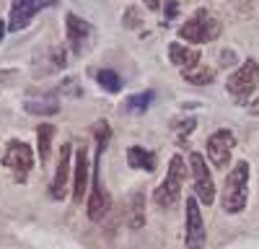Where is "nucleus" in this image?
I'll use <instances>...</instances> for the list:
<instances>
[{"label":"nucleus","instance_id":"18","mask_svg":"<svg viewBox=\"0 0 259 249\" xmlns=\"http://www.w3.org/2000/svg\"><path fill=\"white\" fill-rule=\"evenodd\" d=\"M26 112L29 114H41V117H52L60 112V104L55 99H47V101H26Z\"/></svg>","mask_w":259,"mask_h":249},{"label":"nucleus","instance_id":"14","mask_svg":"<svg viewBox=\"0 0 259 249\" xmlns=\"http://www.w3.org/2000/svg\"><path fill=\"white\" fill-rule=\"evenodd\" d=\"M65 29H68V42L73 45V52H80L85 36L91 34V26L85 24L83 18H78L75 13H68L65 16Z\"/></svg>","mask_w":259,"mask_h":249},{"label":"nucleus","instance_id":"12","mask_svg":"<svg viewBox=\"0 0 259 249\" xmlns=\"http://www.w3.org/2000/svg\"><path fill=\"white\" fill-rule=\"evenodd\" d=\"M168 57L177 68L182 70H189V68H197L200 62V50L197 47H187V45H179V42H171L168 45Z\"/></svg>","mask_w":259,"mask_h":249},{"label":"nucleus","instance_id":"13","mask_svg":"<svg viewBox=\"0 0 259 249\" xmlns=\"http://www.w3.org/2000/svg\"><path fill=\"white\" fill-rule=\"evenodd\" d=\"M39 11V3L36 0H13V8H11V24L8 29L11 31H21L29 21L31 16Z\"/></svg>","mask_w":259,"mask_h":249},{"label":"nucleus","instance_id":"3","mask_svg":"<svg viewBox=\"0 0 259 249\" xmlns=\"http://www.w3.org/2000/svg\"><path fill=\"white\" fill-rule=\"evenodd\" d=\"M0 161H3V166L13 174L16 182H26L31 169H34V153H31V148L24 140H11L6 145L3 158H0Z\"/></svg>","mask_w":259,"mask_h":249},{"label":"nucleus","instance_id":"16","mask_svg":"<svg viewBox=\"0 0 259 249\" xmlns=\"http://www.w3.org/2000/svg\"><path fill=\"white\" fill-rule=\"evenodd\" d=\"M52 138H55V124L41 122L36 128V151H39V161L47 163L50 153H52Z\"/></svg>","mask_w":259,"mask_h":249},{"label":"nucleus","instance_id":"5","mask_svg":"<svg viewBox=\"0 0 259 249\" xmlns=\"http://www.w3.org/2000/svg\"><path fill=\"white\" fill-rule=\"evenodd\" d=\"M221 34V21H215L212 16H207V11H197L194 18H189L187 24L179 29V36L187 39V42H212L215 36Z\"/></svg>","mask_w":259,"mask_h":249},{"label":"nucleus","instance_id":"26","mask_svg":"<svg viewBox=\"0 0 259 249\" xmlns=\"http://www.w3.org/2000/svg\"><path fill=\"white\" fill-rule=\"evenodd\" d=\"M143 3H145V6L150 8V11H158V6H161L158 0H143Z\"/></svg>","mask_w":259,"mask_h":249},{"label":"nucleus","instance_id":"21","mask_svg":"<svg viewBox=\"0 0 259 249\" xmlns=\"http://www.w3.org/2000/svg\"><path fill=\"white\" fill-rule=\"evenodd\" d=\"M60 94H68V96H80L78 80H75V78H65V80H62V86H60Z\"/></svg>","mask_w":259,"mask_h":249},{"label":"nucleus","instance_id":"15","mask_svg":"<svg viewBox=\"0 0 259 249\" xmlns=\"http://www.w3.org/2000/svg\"><path fill=\"white\" fill-rule=\"evenodd\" d=\"M127 163L133 169H140V172H153L156 169V153H150L140 145H130L127 148Z\"/></svg>","mask_w":259,"mask_h":249},{"label":"nucleus","instance_id":"10","mask_svg":"<svg viewBox=\"0 0 259 249\" xmlns=\"http://www.w3.org/2000/svg\"><path fill=\"white\" fill-rule=\"evenodd\" d=\"M236 145V138L231 130H215L210 138H207V158L212 161V166L218 169H226L231 163V151Z\"/></svg>","mask_w":259,"mask_h":249},{"label":"nucleus","instance_id":"27","mask_svg":"<svg viewBox=\"0 0 259 249\" xmlns=\"http://www.w3.org/2000/svg\"><path fill=\"white\" fill-rule=\"evenodd\" d=\"M6 29H8V26H6V21L0 18V42H3V36H6Z\"/></svg>","mask_w":259,"mask_h":249},{"label":"nucleus","instance_id":"25","mask_svg":"<svg viewBox=\"0 0 259 249\" xmlns=\"http://www.w3.org/2000/svg\"><path fill=\"white\" fill-rule=\"evenodd\" d=\"M194 124H197L194 119H187V122H177V130H182V133H192V130H194Z\"/></svg>","mask_w":259,"mask_h":249},{"label":"nucleus","instance_id":"17","mask_svg":"<svg viewBox=\"0 0 259 249\" xmlns=\"http://www.w3.org/2000/svg\"><path fill=\"white\" fill-rule=\"evenodd\" d=\"M182 75H184V80L187 83H194V86H207V83L215 78V73L210 70V68H189V70H182Z\"/></svg>","mask_w":259,"mask_h":249},{"label":"nucleus","instance_id":"20","mask_svg":"<svg viewBox=\"0 0 259 249\" xmlns=\"http://www.w3.org/2000/svg\"><path fill=\"white\" fill-rule=\"evenodd\" d=\"M150 101H153V91H145V94H138V96H130V99H127V109H130V112H135V114H140V112H145V109L150 107Z\"/></svg>","mask_w":259,"mask_h":249},{"label":"nucleus","instance_id":"7","mask_svg":"<svg viewBox=\"0 0 259 249\" xmlns=\"http://www.w3.org/2000/svg\"><path fill=\"white\" fill-rule=\"evenodd\" d=\"M207 239L205 231V221L200 213V200L197 197H187V213H184V244L187 249H202Z\"/></svg>","mask_w":259,"mask_h":249},{"label":"nucleus","instance_id":"28","mask_svg":"<svg viewBox=\"0 0 259 249\" xmlns=\"http://www.w3.org/2000/svg\"><path fill=\"white\" fill-rule=\"evenodd\" d=\"M256 109H259V101H256V107H254V112H256Z\"/></svg>","mask_w":259,"mask_h":249},{"label":"nucleus","instance_id":"1","mask_svg":"<svg viewBox=\"0 0 259 249\" xmlns=\"http://www.w3.org/2000/svg\"><path fill=\"white\" fill-rule=\"evenodd\" d=\"M249 163L246 161H236L233 169L228 172L226 177V184H223V213L228 216H239L244 208H246V200H249Z\"/></svg>","mask_w":259,"mask_h":249},{"label":"nucleus","instance_id":"23","mask_svg":"<svg viewBox=\"0 0 259 249\" xmlns=\"http://www.w3.org/2000/svg\"><path fill=\"white\" fill-rule=\"evenodd\" d=\"M166 21H171V18H177V13H179V3L177 0H166Z\"/></svg>","mask_w":259,"mask_h":249},{"label":"nucleus","instance_id":"24","mask_svg":"<svg viewBox=\"0 0 259 249\" xmlns=\"http://www.w3.org/2000/svg\"><path fill=\"white\" fill-rule=\"evenodd\" d=\"M221 60H223V62H221L223 68H231V65H236V52H233V50H223V52H221Z\"/></svg>","mask_w":259,"mask_h":249},{"label":"nucleus","instance_id":"19","mask_svg":"<svg viewBox=\"0 0 259 249\" xmlns=\"http://www.w3.org/2000/svg\"><path fill=\"white\" fill-rule=\"evenodd\" d=\"M96 80H99V86L104 91H109V94H119L122 91V80H119V75L114 70H99Z\"/></svg>","mask_w":259,"mask_h":249},{"label":"nucleus","instance_id":"22","mask_svg":"<svg viewBox=\"0 0 259 249\" xmlns=\"http://www.w3.org/2000/svg\"><path fill=\"white\" fill-rule=\"evenodd\" d=\"M140 13H138V8H127L124 11V26H130V29H135L138 24H140Z\"/></svg>","mask_w":259,"mask_h":249},{"label":"nucleus","instance_id":"11","mask_svg":"<svg viewBox=\"0 0 259 249\" xmlns=\"http://www.w3.org/2000/svg\"><path fill=\"white\" fill-rule=\"evenodd\" d=\"M89 172H91L89 151H85V145H78L75 148V163H73V202L75 205L83 202V195L89 190Z\"/></svg>","mask_w":259,"mask_h":249},{"label":"nucleus","instance_id":"8","mask_svg":"<svg viewBox=\"0 0 259 249\" xmlns=\"http://www.w3.org/2000/svg\"><path fill=\"white\" fill-rule=\"evenodd\" d=\"M73 158H75V148L73 143H65L60 148V158H57V169L50 184V195L52 200H65L70 190V172H73Z\"/></svg>","mask_w":259,"mask_h":249},{"label":"nucleus","instance_id":"9","mask_svg":"<svg viewBox=\"0 0 259 249\" xmlns=\"http://www.w3.org/2000/svg\"><path fill=\"white\" fill-rule=\"evenodd\" d=\"M189 169H192V179H194V192L202 205H212L215 202V182L212 174L207 172V161L202 153H192L189 156Z\"/></svg>","mask_w":259,"mask_h":249},{"label":"nucleus","instance_id":"6","mask_svg":"<svg viewBox=\"0 0 259 249\" xmlns=\"http://www.w3.org/2000/svg\"><path fill=\"white\" fill-rule=\"evenodd\" d=\"M226 89H228V94L236 96V99L251 96V94L259 89V62H256V60H246L233 75H228Z\"/></svg>","mask_w":259,"mask_h":249},{"label":"nucleus","instance_id":"2","mask_svg":"<svg viewBox=\"0 0 259 249\" xmlns=\"http://www.w3.org/2000/svg\"><path fill=\"white\" fill-rule=\"evenodd\" d=\"M184 179H187V163H184V158L177 153V156H171L168 169H166V177H163V182L156 187V192H153L156 205H161V208H174V205L182 200Z\"/></svg>","mask_w":259,"mask_h":249},{"label":"nucleus","instance_id":"4","mask_svg":"<svg viewBox=\"0 0 259 249\" xmlns=\"http://www.w3.org/2000/svg\"><path fill=\"white\" fill-rule=\"evenodd\" d=\"M101 161H104V151L99 148L96 161H94V184H91V195H89V208H85V213H89L94 223L104 221V216L112 208V197L104 190V182H101Z\"/></svg>","mask_w":259,"mask_h":249}]
</instances>
